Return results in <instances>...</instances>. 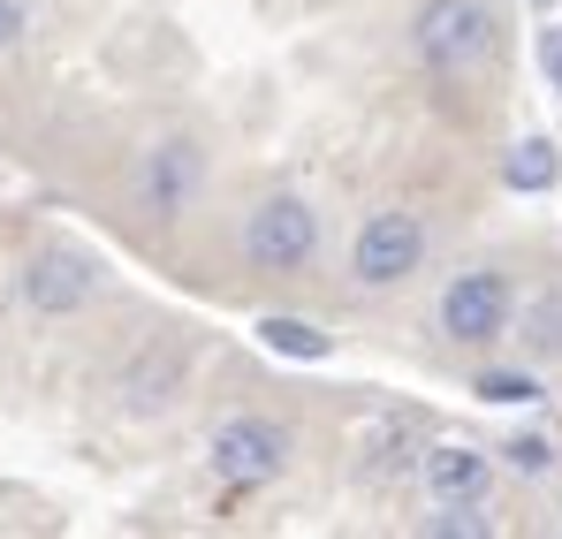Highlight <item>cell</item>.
<instances>
[{
	"mask_svg": "<svg viewBox=\"0 0 562 539\" xmlns=\"http://www.w3.org/2000/svg\"><path fill=\"white\" fill-rule=\"evenodd\" d=\"M244 267L267 273V281H296V273H312L319 259V244H327V221H319V205L304 198V190H274V198H259L251 213H244Z\"/></svg>",
	"mask_w": 562,
	"mask_h": 539,
	"instance_id": "cell-1",
	"label": "cell"
},
{
	"mask_svg": "<svg viewBox=\"0 0 562 539\" xmlns=\"http://www.w3.org/2000/svg\"><path fill=\"white\" fill-rule=\"evenodd\" d=\"M494 46H502V15H494V0H426V8L411 15V54H418L426 69H441V77H471V69H486Z\"/></svg>",
	"mask_w": 562,
	"mask_h": 539,
	"instance_id": "cell-2",
	"label": "cell"
},
{
	"mask_svg": "<svg viewBox=\"0 0 562 539\" xmlns=\"http://www.w3.org/2000/svg\"><path fill=\"white\" fill-rule=\"evenodd\" d=\"M426 221L411 213V205H380V213H366L358 221V236H350V289H366V296H380V289H403L411 273L426 267Z\"/></svg>",
	"mask_w": 562,
	"mask_h": 539,
	"instance_id": "cell-3",
	"label": "cell"
},
{
	"mask_svg": "<svg viewBox=\"0 0 562 539\" xmlns=\"http://www.w3.org/2000/svg\"><path fill=\"white\" fill-rule=\"evenodd\" d=\"M509 312H517L509 273H502V267H464V273L441 281L434 327H441V343H457V350H486V343L509 335Z\"/></svg>",
	"mask_w": 562,
	"mask_h": 539,
	"instance_id": "cell-4",
	"label": "cell"
},
{
	"mask_svg": "<svg viewBox=\"0 0 562 539\" xmlns=\"http://www.w3.org/2000/svg\"><path fill=\"white\" fill-rule=\"evenodd\" d=\"M289 456H296V434H289L281 418H259V411L221 418L213 441H205V463H213L221 486H267V479L289 471Z\"/></svg>",
	"mask_w": 562,
	"mask_h": 539,
	"instance_id": "cell-5",
	"label": "cell"
},
{
	"mask_svg": "<svg viewBox=\"0 0 562 539\" xmlns=\"http://www.w3.org/2000/svg\"><path fill=\"white\" fill-rule=\"evenodd\" d=\"M99 289V259L77 244H38L23 267H15V304L31 319H77Z\"/></svg>",
	"mask_w": 562,
	"mask_h": 539,
	"instance_id": "cell-6",
	"label": "cell"
},
{
	"mask_svg": "<svg viewBox=\"0 0 562 539\" xmlns=\"http://www.w3.org/2000/svg\"><path fill=\"white\" fill-rule=\"evenodd\" d=\"M198 190H205V153H198V137H160V145L137 153V213H145V221L190 213Z\"/></svg>",
	"mask_w": 562,
	"mask_h": 539,
	"instance_id": "cell-7",
	"label": "cell"
},
{
	"mask_svg": "<svg viewBox=\"0 0 562 539\" xmlns=\"http://www.w3.org/2000/svg\"><path fill=\"white\" fill-rule=\"evenodd\" d=\"M418 486H426V502H494V456L471 441L418 449Z\"/></svg>",
	"mask_w": 562,
	"mask_h": 539,
	"instance_id": "cell-8",
	"label": "cell"
},
{
	"mask_svg": "<svg viewBox=\"0 0 562 539\" xmlns=\"http://www.w3.org/2000/svg\"><path fill=\"white\" fill-rule=\"evenodd\" d=\"M168 395H183V358L176 350H145V358L122 364V380H114V403L130 418H160Z\"/></svg>",
	"mask_w": 562,
	"mask_h": 539,
	"instance_id": "cell-9",
	"label": "cell"
},
{
	"mask_svg": "<svg viewBox=\"0 0 562 539\" xmlns=\"http://www.w3.org/2000/svg\"><path fill=\"white\" fill-rule=\"evenodd\" d=\"M509 335H517L525 364H562V281H548L540 296H525L509 312Z\"/></svg>",
	"mask_w": 562,
	"mask_h": 539,
	"instance_id": "cell-10",
	"label": "cell"
},
{
	"mask_svg": "<svg viewBox=\"0 0 562 539\" xmlns=\"http://www.w3.org/2000/svg\"><path fill=\"white\" fill-rule=\"evenodd\" d=\"M502 182H509L517 198H548L562 182V145L555 137H517V145L502 153Z\"/></svg>",
	"mask_w": 562,
	"mask_h": 539,
	"instance_id": "cell-11",
	"label": "cell"
},
{
	"mask_svg": "<svg viewBox=\"0 0 562 539\" xmlns=\"http://www.w3.org/2000/svg\"><path fill=\"white\" fill-rule=\"evenodd\" d=\"M411 456H418V426L395 418V411H380L373 426H366V441H358V471H366V479H387V471H403Z\"/></svg>",
	"mask_w": 562,
	"mask_h": 539,
	"instance_id": "cell-12",
	"label": "cell"
},
{
	"mask_svg": "<svg viewBox=\"0 0 562 539\" xmlns=\"http://www.w3.org/2000/svg\"><path fill=\"white\" fill-rule=\"evenodd\" d=\"M259 343H267L274 358H289V364L335 358V335H327V327H312V319H289V312H267V319H259Z\"/></svg>",
	"mask_w": 562,
	"mask_h": 539,
	"instance_id": "cell-13",
	"label": "cell"
},
{
	"mask_svg": "<svg viewBox=\"0 0 562 539\" xmlns=\"http://www.w3.org/2000/svg\"><path fill=\"white\" fill-rule=\"evenodd\" d=\"M426 539H494V509L486 502H434Z\"/></svg>",
	"mask_w": 562,
	"mask_h": 539,
	"instance_id": "cell-14",
	"label": "cell"
},
{
	"mask_svg": "<svg viewBox=\"0 0 562 539\" xmlns=\"http://www.w3.org/2000/svg\"><path fill=\"white\" fill-rule=\"evenodd\" d=\"M471 395H479V403H540L548 388H540L532 372H502V364H494V372L471 380Z\"/></svg>",
	"mask_w": 562,
	"mask_h": 539,
	"instance_id": "cell-15",
	"label": "cell"
},
{
	"mask_svg": "<svg viewBox=\"0 0 562 539\" xmlns=\"http://www.w3.org/2000/svg\"><path fill=\"white\" fill-rule=\"evenodd\" d=\"M502 456H509V471H517V479H548V471L562 463V449L548 441V434H517Z\"/></svg>",
	"mask_w": 562,
	"mask_h": 539,
	"instance_id": "cell-16",
	"label": "cell"
},
{
	"mask_svg": "<svg viewBox=\"0 0 562 539\" xmlns=\"http://www.w3.org/2000/svg\"><path fill=\"white\" fill-rule=\"evenodd\" d=\"M23 31H31L23 0H0V54H15V46H23Z\"/></svg>",
	"mask_w": 562,
	"mask_h": 539,
	"instance_id": "cell-17",
	"label": "cell"
},
{
	"mask_svg": "<svg viewBox=\"0 0 562 539\" xmlns=\"http://www.w3.org/2000/svg\"><path fill=\"white\" fill-rule=\"evenodd\" d=\"M540 69H548V85L562 91V31H555V23L540 31Z\"/></svg>",
	"mask_w": 562,
	"mask_h": 539,
	"instance_id": "cell-18",
	"label": "cell"
},
{
	"mask_svg": "<svg viewBox=\"0 0 562 539\" xmlns=\"http://www.w3.org/2000/svg\"><path fill=\"white\" fill-rule=\"evenodd\" d=\"M532 8H540V15H548V8H555V0H532Z\"/></svg>",
	"mask_w": 562,
	"mask_h": 539,
	"instance_id": "cell-19",
	"label": "cell"
}]
</instances>
